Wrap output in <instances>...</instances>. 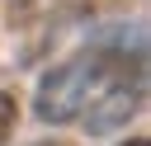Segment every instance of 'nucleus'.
Returning <instances> with one entry per match:
<instances>
[{"label":"nucleus","instance_id":"nucleus-1","mask_svg":"<svg viewBox=\"0 0 151 146\" xmlns=\"http://www.w3.org/2000/svg\"><path fill=\"white\" fill-rule=\"evenodd\" d=\"M137 57L142 52L127 57V52H113V47H90V52H76V57L57 61L38 85V99H33L38 118L42 122H80L99 104V94L118 80V71Z\"/></svg>","mask_w":151,"mask_h":146},{"label":"nucleus","instance_id":"nucleus-2","mask_svg":"<svg viewBox=\"0 0 151 146\" xmlns=\"http://www.w3.org/2000/svg\"><path fill=\"white\" fill-rule=\"evenodd\" d=\"M14 122H19V104H14V94H9V89H0V146L9 141Z\"/></svg>","mask_w":151,"mask_h":146},{"label":"nucleus","instance_id":"nucleus-3","mask_svg":"<svg viewBox=\"0 0 151 146\" xmlns=\"http://www.w3.org/2000/svg\"><path fill=\"white\" fill-rule=\"evenodd\" d=\"M33 146H71V141H61V137H47V141H33Z\"/></svg>","mask_w":151,"mask_h":146},{"label":"nucleus","instance_id":"nucleus-4","mask_svg":"<svg viewBox=\"0 0 151 146\" xmlns=\"http://www.w3.org/2000/svg\"><path fill=\"white\" fill-rule=\"evenodd\" d=\"M123 146H151V141H146V137H132V141H123Z\"/></svg>","mask_w":151,"mask_h":146}]
</instances>
